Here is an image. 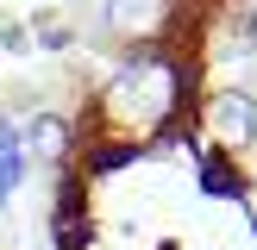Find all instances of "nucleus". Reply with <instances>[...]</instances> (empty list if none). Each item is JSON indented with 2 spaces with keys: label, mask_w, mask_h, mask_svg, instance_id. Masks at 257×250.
<instances>
[{
  "label": "nucleus",
  "mask_w": 257,
  "mask_h": 250,
  "mask_svg": "<svg viewBox=\"0 0 257 250\" xmlns=\"http://www.w3.org/2000/svg\"><path fill=\"white\" fill-rule=\"evenodd\" d=\"M201 125H207L213 150H226V156H238V150L257 144V94L245 88H220V94L201 100Z\"/></svg>",
  "instance_id": "obj_2"
},
{
  "label": "nucleus",
  "mask_w": 257,
  "mask_h": 250,
  "mask_svg": "<svg viewBox=\"0 0 257 250\" xmlns=\"http://www.w3.org/2000/svg\"><path fill=\"white\" fill-rule=\"evenodd\" d=\"M19 138H25V156L32 162H63L75 150V132H69L63 112H32V119L19 125Z\"/></svg>",
  "instance_id": "obj_4"
},
{
  "label": "nucleus",
  "mask_w": 257,
  "mask_h": 250,
  "mask_svg": "<svg viewBox=\"0 0 257 250\" xmlns=\"http://www.w3.org/2000/svg\"><path fill=\"white\" fill-rule=\"evenodd\" d=\"M251 6H257V0H251Z\"/></svg>",
  "instance_id": "obj_7"
},
{
  "label": "nucleus",
  "mask_w": 257,
  "mask_h": 250,
  "mask_svg": "<svg viewBox=\"0 0 257 250\" xmlns=\"http://www.w3.org/2000/svg\"><path fill=\"white\" fill-rule=\"evenodd\" d=\"M25 175H32V156H25L19 119H13V112H0V206L25 188Z\"/></svg>",
  "instance_id": "obj_6"
},
{
  "label": "nucleus",
  "mask_w": 257,
  "mask_h": 250,
  "mask_svg": "<svg viewBox=\"0 0 257 250\" xmlns=\"http://www.w3.org/2000/svg\"><path fill=\"white\" fill-rule=\"evenodd\" d=\"M195 94V69L176 56L170 44H145L107 75V88L94 94V125L107 144H157L163 132H176V119L188 112Z\"/></svg>",
  "instance_id": "obj_1"
},
{
  "label": "nucleus",
  "mask_w": 257,
  "mask_h": 250,
  "mask_svg": "<svg viewBox=\"0 0 257 250\" xmlns=\"http://www.w3.org/2000/svg\"><path fill=\"white\" fill-rule=\"evenodd\" d=\"M195 182H201V194H207V200H251L245 175L232 169L226 150H201V156H195Z\"/></svg>",
  "instance_id": "obj_5"
},
{
  "label": "nucleus",
  "mask_w": 257,
  "mask_h": 250,
  "mask_svg": "<svg viewBox=\"0 0 257 250\" xmlns=\"http://www.w3.org/2000/svg\"><path fill=\"white\" fill-rule=\"evenodd\" d=\"M176 25V0H107L100 6V32L119 38V44L145 50V44H163Z\"/></svg>",
  "instance_id": "obj_3"
}]
</instances>
